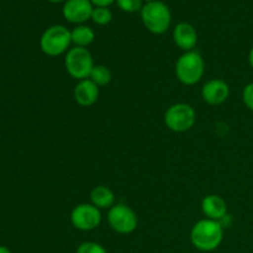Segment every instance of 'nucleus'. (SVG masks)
<instances>
[{"mask_svg": "<svg viewBox=\"0 0 253 253\" xmlns=\"http://www.w3.org/2000/svg\"><path fill=\"white\" fill-rule=\"evenodd\" d=\"M224 226L216 220L204 219L198 221L190 231L193 246L202 252H211L221 245Z\"/></svg>", "mask_w": 253, "mask_h": 253, "instance_id": "obj_1", "label": "nucleus"}, {"mask_svg": "<svg viewBox=\"0 0 253 253\" xmlns=\"http://www.w3.org/2000/svg\"><path fill=\"white\" fill-rule=\"evenodd\" d=\"M205 72V62L197 51L184 52L175 63V76L184 85H194L202 81Z\"/></svg>", "mask_w": 253, "mask_h": 253, "instance_id": "obj_2", "label": "nucleus"}, {"mask_svg": "<svg viewBox=\"0 0 253 253\" xmlns=\"http://www.w3.org/2000/svg\"><path fill=\"white\" fill-rule=\"evenodd\" d=\"M141 19L148 31L155 35H162L169 29L172 14L165 2L156 0L143 5L141 9Z\"/></svg>", "mask_w": 253, "mask_h": 253, "instance_id": "obj_3", "label": "nucleus"}, {"mask_svg": "<svg viewBox=\"0 0 253 253\" xmlns=\"http://www.w3.org/2000/svg\"><path fill=\"white\" fill-rule=\"evenodd\" d=\"M72 43L71 31L63 25H53L42 34L40 47L49 57H57L67 53Z\"/></svg>", "mask_w": 253, "mask_h": 253, "instance_id": "obj_4", "label": "nucleus"}, {"mask_svg": "<svg viewBox=\"0 0 253 253\" xmlns=\"http://www.w3.org/2000/svg\"><path fill=\"white\" fill-rule=\"evenodd\" d=\"M64 66L72 78L77 81H83L90 77L94 68L93 56L88 48L84 47H72L64 57Z\"/></svg>", "mask_w": 253, "mask_h": 253, "instance_id": "obj_5", "label": "nucleus"}, {"mask_svg": "<svg viewBox=\"0 0 253 253\" xmlns=\"http://www.w3.org/2000/svg\"><path fill=\"white\" fill-rule=\"evenodd\" d=\"M197 113L189 104L177 103L170 105L165 114V124L173 132H187L194 126Z\"/></svg>", "mask_w": 253, "mask_h": 253, "instance_id": "obj_6", "label": "nucleus"}, {"mask_svg": "<svg viewBox=\"0 0 253 253\" xmlns=\"http://www.w3.org/2000/svg\"><path fill=\"white\" fill-rule=\"evenodd\" d=\"M108 221L111 229L120 235L132 234L137 229V215L126 204H115L109 209Z\"/></svg>", "mask_w": 253, "mask_h": 253, "instance_id": "obj_7", "label": "nucleus"}, {"mask_svg": "<svg viewBox=\"0 0 253 253\" xmlns=\"http://www.w3.org/2000/svg\"><path fill=\"white\" fill-rule=\"evenodd\" d=\"M71 222L77 230L81 231L95 230L101 222L100 209L94 207L91 203L77 205L71 212Z\"/></svg>", "mask_w": 253, "mask_h": 253, "instance_id": "obj_8", "label": "nucleus"}, {"mask_svg": "<svg viewBox=\"0 0 253 253\" xmlns=\"http://www.w3.org/2000/svg\"><path fill=\"white\" fill-rule=\"evenodd\" d=\"M93 9L94 6L90 0H67L62 12L68 22L81 25L91 19Z\"/></svg>", "mask_w": 253, "mask_h": 253, "instance_id": "obj_9", "label": "nucleus"}, {"mask_svg": "<svg viewBox=\"0 0 253 253\" xmlns=\"http://www.w3.org/2000/svg\"><path fill=\"white\" fill-rule=\"evenodd\" d=\"M202 96L210 105H220L230 96V86L222 79H211L207 82L202 89Z\"/></svg>", "mask_w": 253, "mask_h": 253, "instance_id": "obj_10", "label": "nucleus"}, {"mask_svg": "<svg viewBox=\"0 0 253 253\" xmlns=\"http://www.w3.org/2000/svg\"><path fill=\"white\" fill-rule=\"evenodd\" d=\"M173 40L182 51H193L198 43L197 30L188 22H179L173 30Z\"/></svg>", "mask_w": 253, "mask_h": 253, "instance_id": "obj_11", "label": "nucleus"}, {"mask_svg": "<svg viewBox=\"0 0 253 253\" xmlns=\"http://www.w3.org/2000/svg\"><path fill=\"white\" fill-rule=\"evenodd\" d=\"M99 86L94 83L90 79H83L79 81L78 84L74 88V100L79 104L81 106H88L94 105L99 99Z\"/></svg>", "mask_w": 253, "mask_h": 253, "instance_id": "obj_12", "label": "nucleus"}, {"mask_svg": "<svg viewBox=\"0 0 253 253\" xmlns=\"http://www.w3.org/2000/svg\"><path fill=\"white\" fill-rule=\"evenodd\" d=\"M202 210L207 219L221 221L227 216V204L219 195H208L202 202Z\"/></svg>", "mask_w": 253, "mask_h": 253, "instance_id": "obj_13", "label": "nucleus"}, {"mask_svg": "<svg viewBox=\"0 0 253 253\" xmlns=\"http://www.w3.org/2000/svg\"><path fill=\"white\" fill-rule=\"evenodd\" d=\"M90 202L98 209H111L115 205V195L105 185H98L90 192Z\"/></svg>", "mask_w": 253, "mask_h": 253, "instance_id": "obj_14", "label": "nucleus"}, {"mask_svg": "<svg viewBox=\"0 0 253 253\" xmlns=\"http://www.w3.org/2000/svg\"><path fill=\"white\" fill-rule=\"evenodd\" d=\"M71 36L74 46L88 48V46H90L95 40V32L86 25H78L71 31Z\"/></svg>", "mask_w": 253, "mask_h": 253, "instance_id": "obj_15", "label": "nucleus"}, {"mask_svg": "<svg viewBox=\"0 0 253 253\" xmlns=\"http://www.w3.org/2000/svg\"><path fill=\"white\" fill-rule=\"evenodd\" d=\"M89 79L93 81L98 86L108 85L111 82V72L109 71L108 67L103 66V64H96L94 66Z\"/></svg>", "mask_w": 253, "mask_h": 253, "instance_id": "obj_16", "label": "nucleus"}, {"mask_svg": "<svg viewBox=\"0 0 253 253\" xmlns=\"http://www.w3.org/2000/svg\"><path fill=\"white\" fill-rule=\"evenodd\" d=\"M91 20L96 25L105 26V25L110 24L111 20H113V12L109 7L95 6L93 9V14H91Z\"/></svg>", "mask_w": 253, "mask_h": 253, "instance_id": "obj_17", "label": "nucleus"}, {"mask_svg": "<svg viewBox=\"0 0 253 253\" xmlns=\"http://www.w3.org/2000/svg\"><path fill=\"white\" fill-rule=\"evenodd\" d=\"M143 0H116V4L123 11L136 12L143 7Z\"/></svg>", "mask_w": 253, "mask_h": 253, "instance_id": "obj_18", "label": "nucleus"}, {"mask_svg": "<svg viewBox=\"0 0 253 253\" xmlns=\"http://www.w3.org/2000/svg\"><path fill=\"white\" fill-rule=\"evenodd\" d=\"M77 253H108L100 244L93 241H86L79 245Z\"/></svg>", "mask_w": 253, "mask_h": 253, "instance_id": "obj_19", "label": "nucleus"}, {"mask_svg": "<svg viewBox=\"0 0 253 253\" xmlns=\"http://www.w3.org/2000/svg\"><path fill=\"white\" fill-rule=\"evenodd\" d=\"M242 100H244L245 105L253 111V83L247 84L245 86L244 91H242Z\"/></svg>", "mask_w": 253, "mask_h": 253, "instance_id": "obj_20", "label": "nucleus"}, {"mask_svg": "<svg viewBox=\"0 0 253 253\" xmlns=\"http://www.w3.org/2000/svg\"><path fill=\"white\" fill-rule=\"evenodd\" d=\"M91 4L95 5V6H104V7H109L111 4L116 1V0H90Z\"/></svg>", "mask_w": 253, "mask_h": 253, "instance_id": "obj_21", "label": "nucleus"}, {"mask_svg": "<svg viewBox=\"0 0 253 253\" xmlns=\"http://www.w3.org/2000/svg\"><path fill=\"white\" fill-rule=\"evenodd\" d=\"M249 61H250V64H251V67H252V68H253V47H252V48H251V51H250Z\"/></svg>", "mask_w": 253, "mask_h": 253, "instance_id": "obj_22", "label": "nucleus"}, {"mask_svg": "<svg viewBox=\"0 0 253 253\" xmlns=\"http://www.w3.org/2000/svg\"><path fill=\"white\" fill-rule=\"evenodd\" d=\"M0 253H11L10 250L5 246H0Z\"/></svg>", "mask_w": 253, "mask_h": 253, "instance_id": "obj_23", "label": "nucleus"}, {"mask_svg": "<svg viewBox=\"0 0 253 253\" xmlns=\"http://www.w3.org/2000/svg\"><path fill=\"white\" fill-rule=\"evenodd\" d=\"M48 1H51V2H54V4H58V2H66L67 0H48Z\"/></svg>", "mask_w": 253, "mask_h": 253, "instance_id": "obj_24", "label": "nucleus"}, {"mask_svg": "<svg viewBox=\"0 0 253 253\" xmlns=\"http://www.w3.org/2000/svg\"><path fill=\"white\" fill-rule=\"evenodd\" d=\"M143 1H146V2H151V1H156V0H143Z\"/></svg>", "mask_w": 253, "mask_h": 253, "instance_id": "obj_25", "label": "nucleus"}]
</instances>
